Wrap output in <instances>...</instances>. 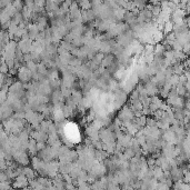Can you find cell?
Returning <instances> with one entry per match:
<instances>
[{
    "instance_id": "17",
    "label": "cell",
    "mask_w": 190,
    "mask_h": 190,
    "mask_svg": "<svg viewBox=\"0 0 190 190\" xmlns=\"http://www.w3.org/2000/svg\"><path fill=\"white\" fill-rule=\"evenodd\" d=\"M173 22L171 20H168L166 21L164 24V28H162V32H164V35L166 36L167 33H169V32H173Z\"/></svg>"
},
{
    "instance_id": "16",
    "label": "cell",
    "mask_w": 190,
    "mask_h": 190,
    "mask_svg": "<svg viewBox=\"0 0 190 190\" xmlns=\"http://www.w3.org/2000/svg\"><path fill=\"white\" fill-rule=\"evenodd\" d=\"M151 169V173H152V177L156 179H159L161 177V176L164 175V170L161 169L159 166H153L152 168H150Z\"/></svg>"
},
{
    "instance_id": "24",
    "label": "cell",
    "mask_w": 190,
    "mask_h": 190,
    "mask_svg": "<svg viewBox=\"0 0 190 190\" xmlns=\"http://www.w3.org/2000/svg\"><path fill=\"white\" fill-rule=\"evenodd\" d=\"M168 81L171 83V86H173V87H175V86H177L179 83V76H178V75H176V73H173V75L169 77Z\"/></svg>"
},
{
    "instance_id": "28",
    "label": "cell",
    "mask_w": 190,
    "mask_h": 190,
    "mask_svg": "<svg viewBox=\"0 0 190 190\" xmlns=\"http://www.w3.org/2000/svg\"><path fill=\"white\" fill-rule=\"evenodd\" d=\"M149 1H150V3H152V5H158L161 0H149Z\"/></svg>"
},
{
    "instance_id": "3",
    "label": "cell",
    "mask_w": 190,
    "mask_h": 190,
    "mask_svg": "<svg viewBox=\"0 0 190 190\" xmlns=\"http://www.w3.org/2000/svg\"><path fill=\"white\" fill-rule=\"evenodd\" d=\"M135 114H134V110L130 108V106H122L120 108L119 114H118V119L121 121H130L134 120Z\"/></svg>"
},
{
    "instance_id": "5",
    "label": "cell",
    "mask_w": 190,
    "mask_h": 190,
    "mask_svg": "<svg viewBox=\"0 0 190 190\" xmlns=\"http://www.w3.org/2000/svg\"><path fill=\"white\" fill-rule=\"evenodd\" d=\"M143 87L146 89L147 91V95L149 97H152V96H157L159 94V87L158 86H156L155 83H152L151 81H147L143 83Z\"/></svg>"
},
{
    "instance_id": "7",
    "label": "cell",
    "mask_w": 190,
    "mask_h": 190,
    "mask_svg": "<svg viewBox=\"0 0 190 190\" xmlns=\"http://www.w3.org/2000/svg\"><path fill=\"white\" fill-rule=\"evenodd\" d=\"M27 151L29 152L31 156H35L37 155V141L33 139V138H29V140H28V146H27Z\"/></svg>"
},
{
    "instance_id": "13",
    "label": "cell",
    "mask_w": 190,
    "mask_h": 190,
    "mask_svg": "<svg viewBox=\"0 0 190 190\" xmlns=\"http://www.w3.org/2000/svg\"><path fill=\"white\" fill-rule=\"evenodd\" d=\"M24 175L26 176L27 178H28V180H30V179L36 178L37 173H36V170L33 169V168H30V167L25 166L24 167Z\"/></svg>"
},
{
    "instance_id": "23",
    "label": "cell",
    "mask_w": 190,
    "mask_h": 190,
    "mask_svg": "<svg viewBox=\"0 0 190 190\" xmlns=\"http://www.w3.org/2000/svg\"><path fill=\"white\" fill-rule=\"evenodd\" d=\"M26 67L28 68L32 73L37 72V62H35L33 60H30V61L26 62Z\"/></svg>"
},
{
    "instance_id": "10",
    "label": "cell",
    "mask_w": 190,
    "mask_h": 190,
    "mask_svg": "<svg viewBox=\"0 0 190 190\" xmlns=\"http://www.w3.org/2000/svg\"><path fill=\"white\" fill-rule=\"evenodd\" d=\"M125 14H126V10H125V9H122L121 7H118L117 9H114V20H116V21L123 20Z\"/></svg>"
},
{
    "instance_id": "14",
    "label": "cell",
    "mask_w": 190,
    "mask_h": 190,
    "mask_svg": "<svg viewBox=\"0 0 190 190\" xmlns=\"http://www.w3.org/2000/svg\"><path fill=\"white\" fill-rule=\"evenodd\" d=\"M165 38V35L164 32L161 31V30L157 29L155 32H153V35H152V41H153V44H158V42H161V41L164 40Z\"/></svg>"
},
{
    "instance_id": "12",
    "label": "cell",
    "mask_w": 190,
    "mask_h": 190,
    "mask_svg": "<svg viewBox=\"0 0 190 190\" xmlns=\"http://www.w3.org/2000/svg\"><path fill=\"white\" fill-rule=\"evenodd\" d=\"M166 51L165 49L164 45L161 44V42H158V44L155 45V48H153V55L156 57H164V52Z\"/></svg>"
},
{
    "instance_id": "8",
    "label": "cell",
    "mask_w": 190,
    "mask_h": 190,
    "mask_svg": "<svg viewBox=\"0 0 190 190\" xmlns=\"http://www.w3.org/2000/svg\"><path fill=\"white\" fill-rule=\"evenodd\" d=\"M27 31H28L29 38L31 39V40H35V39L37 38L38 33L40 32V31L38 30V28H37V26H36V24L29 25V26H28V28H27Z\"/></svg>"
},
{
    "instance_id": "29",
    "label": "cell",
    "mask_w": 190,
    "mask_h": 190,
    "mask_svg": "<svg viewBox=\"0 0 190 190\" xmlns=\"http://www.w3.org/2000/svg\"><path fill=\"white\" fill-rule=\"evenodd\" d=\"M3 130V125H2V121L0 120V131H2Z\"/></svg>"
},
{
    "instance_id": "11",
    "label": "cell",
    "mask_w": 190,
    "mask_h": 190,
    "mask_svg": "<svg viewBox=\"0 0 190 190\" xmlns=\"http://www.w3.org/2000/svg\"><path fill=\"white\" fill-rule=\"evenodd\" d=\"M173 187V189L176 190H190V186L187 182H184L182 180H177L175 181V184L171 186Z\"/></svg>"
},
{
    "instance_id": "25",
    "label": "cell",
    "mask_w": 190,
    "mask_h": 190,
    "mask_svg": "<svg viewBox=\"0 0 190 190\" xmlns=\"http://www.w3.org/2000/svg\"><path fill=\"white\" fill-rule=\"evenodd\" d=\"M146 126H156V119L152 117H147L146 118Z\"/></svg>"
},
{
    "instance_id": "4",
    "label": "cell",
    "mask_w": 190,
    "mask_h": 190,
    "mask_svg": "<svg viewBox=\"0 0 190 190\" xmlns=\"http://www.w3.org/2000/svg\"><path fill=\"white\" fill-rule=\"evenodd\" d=\"M29 184V180L25 175H19L17 177H15V181L14 184H11V187L15 188H27Z\"/></svg>"
},
{
    "instance_id": "15",
    "label": "cell",
    "mask_w": 190,
    "mask_h": 190,
    "mask_svg": "<svg viewBox=\"0 0 190 190\" xmlns=\"http://www.w3.org/2000/svg\"><path fill=\"white\" fill-rule=\"evenodd\" d=\"M108 156L109 155L103 149H100V150H97L96 149V152H95V158H96L98 161H100V162H101L103 160H105V159L107 158Z\"/></svg>"
},
{
    "instance_id": "21",
    "label": "cell",
    "mask_w": 190,
    "mask_h": 190,
    "mask_svg": "<svg viewBox=\"0 0 190 190\" xmlns=\"http://www.w3.org/2000/svg\"><path fill=\"white\" fill-rule=\"evenodd\" d=\"M37 72L40 73V75H46V76H47L48 69L44 62H39V64H37Z\"/></svg>"
},
{
    "instance_id": "9",
    "label": "cell",
    "mask_w": 190,
    "mask_h": 190,
    "mask_svg": "<svg viewBox=\"0 0 190 190\" xmlns=\"http://www.w3.org/2000/svg\"><path fill=\"white\" fill-rule=\"evenodd\" d=\"M114 60V53H107L106 56H103V60H101V64L100 66L103 68H108L110 66V64Z\"/></svg>"
},
{
    "instance_id": "2",
    "label": "cell",
    "mask_w": 190,
    "mask_h": 190,
    "mask_svg": "<svg viewBox=\"0 0 190 190\" xmlns=\"http://www.w3.org/2000/svg\"><path fill=\"white\" fill-rule=\"evenodd\" d=\"M17 76L18 80L22 83H27V82H30L32 80V72L26 66H21V67L18 68Z\"/></svg>"
},
{
    "instance_id": "18",
    "label": "cell",
    "mask_w": 190,
    "mask_h": 190,
    "mask_svg": "<svg viewBox=\"0 0 190 190\" xmlns=\"http://www.w3.org/2000/svg\"><path fill=\"white\" fill-rule=\"evenodd\" d=\"M49 85L50 87L52 88V90H56V89H60V85H61V80L59 78H55V79H49Z\"/></svg>"
},
{
    "instance_id": "22",
    "label": "cell",
    "mask_w": 190,
    "mask_h": 190,
    "mask_svg": "<svg viewBox=\"0 0 190 190\" xmlns=\"http://www.w3.org/2000/svg\"><path fill=\"white\" fill-rule=\"evenodd\" d=\"M103 56H105V55H103V52H99V51H98V52H97L96 55L94 56V58L91 59V60H92L95 64H98V66H100V64H101V60H103Z\"/></svg>"
},
{
    "instance_id": "1",
    "label": "cell",
    "mask_w": 190,
    "mask_h": 190,
    "mask_svg": "<svg viewBox=\"0 0 190 190\" xmlns=\"http://www.w3.org/2000/svg\"><path fill=\"white\" fill-rule=\"evenodd\" d=\"M99 139L103 143H114L116 142V135L109 128H101L99 130Z\"/></svg>"
},
{
    "instance_id": "6",
    "label": "cell",
    "mask_w": 190,
    "mask_h": 190,
    "mask_svg": "<svg viewBox=\"0 0 190 190\" xmlns=\"http://www.w3.org/2000/svg\"><path fill=\"white\" fill-rule=\"evenodd\" d=\"M51 101H52V105H57V103H64V97L61 95V91L60 89H56V90H52L51 95Z\"/></svg>"
},
{
    "instance_id": "26",
    "label": "cell",
    "mask_w": 190,
    "mask_h": 190,
    "mask_svg": "<svg viewBox=\"0 0 190 190\" xmlns=\"http://www.w3.org/2000/svg\"><path fill=\"white\" fill-rule=\"evenodd\" d=\"M91 8H96V7L100 6L103 3V0H90Z\"/></svg>"
},
{
    "instance_id": "27",
    "label": "cell",
    "mask_w": 190,
    "mask_h": 190,
    "mask_svg": "<svg viewBox=\"0 0 190 190\" xmlns=\"http://www.w3.org/2000/svg\"><path fill=\"white\" fill-rule=\"evenodd\" d=\"M33 2H35L36 5L40 6V7H44L45 6V2H46V0H33Z\"/></svg>"
},
{
    "instance_id": "19",
    "label": "cell",
    "mask_w": 190,
    "mask_h": 190,
    "mask_svg": "<svg viewBox=\"0 0 190 190\" xmlns=\"http://www.w3.org/2000/svg\"><path fill=\"white\" fill-rule=\"evenodd\" d=\"M122 156L129 160V159H131L132 157L135 156V151H134L130 147H127V148H125V149L122 150Z\"/></svg>"
},
{
    "instance_id": "20",
    "label": "cell",
    "mask_w": 190,
    "mask_h": 190,
    "mask_svg": "<svg viewBox=\"0 0 190 190\" xmlns=\"http://www.w3.org/2000/svg\"><path fill=\"white\" fill-rule=\"evenodd\" d=\"M146 118H147V116L142 114V116H140V117H135L134 118V121H135V122L137 123L140 128H142V127L146 126Z\"/></svg>"
}]
</instances>
